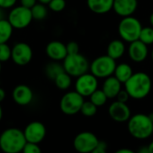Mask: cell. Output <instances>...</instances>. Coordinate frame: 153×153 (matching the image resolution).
Returning a JSON list of instances; mask_svg holds the SVG:
<instances>
[{"label": "cell", "instance_id": "obj_26", "mask_svg": "<svg viewBox=\"0 0 153 153\" xmlns=\"http://www.w3.org/2000/svg\"><path fill=\"white\" fill-rule=\"evenodd\" d=\"M89 97H90V101L97 107L103 106L108 99L107 96L105 94V92L102 89H97Z\"/></svg>", "mask_w": 153, "mask_h": 153}, {"label": "cell", "instance_id": "obj_21", "mask_svg": "<svg viewBox=\"0 0 153 153\" xmlns=\"http://www.w3.org/2000/svg\"><path fill=\"white\" fill-rule=\"evenodd\" d=\"M132 74V68L128 63H120L116 65L114 76L123 84H124L131 78Z\"/></svg>", "mask_w": 153, "mask_h": 153}, {"label": "cell", "instance_id": "obj_48", "mask_svg": "<svg viewBox=\"0 0 153 153\" xmlns=\"http://www.w3.org/2000/svg\"><path fill=\"white\" fill-rule=\"evenodd\" d=\"M152 134H153V131H152Z\"/></svg>", "mask_w": 153, "mask_h": 153}, {"label": "cell", "instance_id": "obj_18", "mask_svg": "<svg viewBox=\"0 0 153 153\" xmlns=\"http://www.w3.org/2000/svg\"><path fill=\"white\" fill-rule=\"evenodd\" d=\"M122 84L123 83L113 75L105 79L102 90L105 92L108 98H115L119 92L122 90Z\"/></svg>", "mask_w": 153, "mask_h": 153}, {"label": "cell", "instance_id": "obj_1", "mask_svg": "<svg viewBox=\"0 0 153 153\" xmlns=\"http://www.w3.org/2000/svg\"><path fill=\"white\" fill-rule=\"evenodd\" d=\"M152 81L150 76L145 72H136L124 83V89L131 98L140 100L145 98L150 92Z\"/></svg>", "mask_w": 153, "mask_h": 153}, {"label": "cell", "instance_id": "obj_37", "mask_svg": "<svg viewBox=\"0 0 153 153\" xmlns=\"http://www.w3.org/2000/svg\"><path fill=\"white\" fill-rule=\"evenodd\" d=\"M114 153H136V152H134L133 150H131V149H130L123 148V149H117Z\"/></svg>", "mask_w": 153, "mask_h": 153}, {"label": "cell", "instance_id": "obj_39", "mask_svg": "<svg viewBox=\"0 0 153 153\" xmlns=\"http://www.w3.org/2000/svg\"><path fill=\"white\" fill-rule=\"evenodd\" d=\"M5 98H6V91L2 88H0V103L4 101Z\"/></svg>", "mask_w": 153, "mask_h": 153}, {"label": "cell", "instance_id": "obj_47", "mask_svg": "<svg viewBox=\"0 0 153 153\" xmlns=\"http://www.w3.org/2000/svg\"><path fill=\"white\" fill-rule=\"evenodd\" d=\"M151 58H152V60H153V50H152V52H151Z\"/></svg>", "mask_w": 153, "mask_h": 153}, {"label": "cell", "instance_id": "obj_4", "mask_svg": "<svg viewBox=\"0 0 153 153\" xmlns=\"http://www.w3.org/2000/svg\"><path fill=\"white\" fill-rule=\"evenodd\" d=\"M142 29L140 22L131 16L123 17L118 25V33L121 39L126 42H132L139 40Z\"/></svg>", "mask_w": 153, "mask_h": 153}, {"label": "cell", "instance_id": "obj_31", "mask_svg": "<svg viewBox=\"0 0 153 153\" xmlns=\"http://www.w3.org/2000/svg\"><path fill=\"white\" fill-rule=\"evenodd\" d=\"M22 153H42V150L37 143L27 142L25 144Z\"/></svg>", "mask_w": 153, "mask_h": 153}, {"label": "cell", "instance_id": "obj_42", "mask_svg": "<svg viewBox=\"0 0 153 153\" xmlns=\"http://www.w3.org/2000/svg\"><path fill=\"white\" fill-rule=\"evenodd\" d=\"M38 1L40 2V3H42V4H44V5H48L51 0H38Z\"/></svg>", "mask_w": 153, "mask_h": 153}, {"label": "cell", "instance_id": "obj_20", "mask_svg": "<svg viewBox=\"0 0 153 153\" xmlns=\"http://www.w3.org/2000/svg\"><path fill=\"white\" fill-rule=\"evenodd\" d=\"M125 52V45L123 40H113L108 43L106 54L114 59H121Z\"/></svg>", "mask_w": 153, "mask_h": 153}, {"label": "cell", "instance_id": "obj_40", "mask_svg": "<svg viewBox=\"0 0 153 153\" xmlns=\"http://www.w3.org/2000/svg\"><path fill=\"white\" fill-rule=\"evenodd\" d=\"M149 21V24H150V25H151V26L153 27V12H152V13L150 14Z\"/></svg>", "mask_w": 153, "mask_h": 153}, {"label": "cell", "instance_id": "obj_13", "mask_svg": "<svg viewBox=\"0 0 153 153\" xmlns=\"http://www.w3.org/2000/svg\"><path fill=\"white\" fill-rule=\"evenodd\" d=\"M108 113L110 117L117 123L128 122L131 118V109L129 106L126 105V103H123L117 100L110 105Z\"/></svg>", "mask_w": 153, "mask_h": 153}, {"label": "cell", "instance_id": "obj_16", "mask_svg": "<svg viewBox=\"0 0 153 153\" xmlns=\"http://www.w3.org/2000/svg\"><path fill=\"white\" fill-rule=\"evenodd\" d=\"M47 56L54 61H63L68 56L67 46L59 41L50 42L45 49Z\"/></svg>", "mask_w": 153, "mask_h": 153}, {"label": "cell", "instance_id": "obj_46", "mask_svg": "<svg viewBox=\"0 0 153 153\" xmlns=\"http://www.w3.org/2000/svg\"><path fill=\"white\" fill-rule=\"evenodd\" d=\"M1 61H0V72H1V68H2V66H1Z\"/></svg>", "mask_w": 153, "mask_h": 153}, {"label": "cell", "instance_id": "obj_25", "mask_svg": "<svg viewBox=\"0 0 153 153\" xmlns=\"http://www.w3.org/2000/svg\"><path fill=\"white\" fill-rule=\"evenodd\" d=\"M31 11L34 20H43L48 15V9L42 3H37L33 7L31 8Z\"/></svg>", "mask_w": 153, "mask_h": 153}, {"label": "cell", "instance_id": "obj_15", "mask_svg": "<svg viewBox=\"0 0 153 153\" xmlns=\"http://www.w3.org/2000/svg\"><path fill=\"white\" fill-rule=\"evenodd\" d=\"M148 54V45H146L140 40L131 42L128 47V55L130 59L134 62L140 63L144 61L147 59Z\"/></svg>", "mask_w": 153, "mask_h": 153}, {"label": "cell", "instance_id": "obj_12", "mask_svg": "<svg viewBox=\"0 0 153 153\" xmlns=\"http://www.w3.org/2000/svg\"><path fill=\"white\" fill-rule=\"evenodd\" d=\"M24 133L27 142L39 144L46 136V127L42 123L33 121L26 125L24 130Z\"/></svg>", "mask_w": 153, "mask_h": 153}, {"label": "cell", "instance_id": "obj_29", "mask_svg": "<svg viewBox=\"0 0 153 153\" xmlns=\"http://www.w3.org/2000/svg\"><path fill=\"white\" fill-rule=\"evenodd\" d=\"M12 58V49L7 43L0 44V61L6 62Z\"/></svg>", "mask_w": 153, "mask_h": 153}, {"label": "cell", "instance_id": "obj_23", "mask_svg": "<svg viewBox=\"0 0 153 153\" xmlns=\"http://www.w3.org/2000/svg\"><path fill=\"white\" fill-rule=\"evenodd\" d=\"M64 71H65V69H64L63 64H60L59 61L53 60L52 62L48 63L45 67L46 76L50 79H52V80H54L59 74H61Z\"/></svg>", "mask_w": 153, "mask_h": 153}, {"label": "cell", "instance_id": "obj_32", "mask_svg": "<svg viewBox=\"0 0 153 153\" xmlns=\"http://www.w3.org/2000/svg\"><path fill=\"white\" fill-rule=\"evenodd\" d=\"M67 46V51L68 54H76L79 53V45L78 42H76L74 41H71L66 44Z\"/></svg>", "mask_w": 153, "mask_h": 153}, {"label": "cell", "instance_id": "obj_17", "mask_svg": "<svg viewBox=\"0 0 153 153\" xmlns=\"http://www.w3.org/2000/svg\"><path fill=\"white\" fill-rule=\"evenodd\" d=\"M138 7V0H114L113 10L121 17L132 16Z\"/></svg>", "mask_w": 153, "mask_h": 153}, {"label": "cell", "instance_id": "obj_22", "mask_svg": "<svg viewBox=\"0 0 153 153\" xmlns=\"http://www.w3.org/2000/svg\"><path fill=\"white\" fill-rule=\"evenodd\" d=\"M14 27L7 19L0 20V44L7 43L13 34Z\"/></svg>", "mask_w": 153, "mask_h": 153}, {"label": "cell", "instance_id": "obj_3", "mask_svg": "<svg viewBox=\"0 0 153 153\" xmlns=\"http://www.w3.org/2000/svg\"><path fill=\"white\" fill-rule=\"evenodd\" d=\"M129 133L135 139L145 140L151 136L153 131V122L148 114H136L128 121L127 124Z\"/></svg>", "mask_w": 153, "mask_h": 153}, {"label": "cell", "instance_id": "obj_6", "mask_svg": "<svg viewBox=\"0 0 153 153\" xmlns=\"http://www.w3.org/2000/svg\"><path fill=\"white\" fill-rule=\"evenodd\" d=\"M116 68V60L110 56L102 55L90 63V72L97 79H106L113 76Z\"/></svg>", "mask_w": 153, "mask_h": 153}, {"label": "cell", "instance_id": "obj_28", "mask_svg": "<svg viewBox=\"0 0 153 153\" xmlns=\"http://www.w3.org/2000/svg\"><path fill=\"white\" fill-rule=\"evenodd\" d=\"M81 114L84 116L87 117H92L94 116L97 112V106L96 105H94L91 101H88V102H84L81 110H80Z\"/></svg>", "mask_w": 153, "mask_h": 153}, {"label": "cell", "instance_id": "obj_44", "mask_svg": "<svg viewBox=\"0 0 153 153\" xmlns=\"http://www.w3.org/2000/svg\"><path fill=\"white\" fill-rule=\"evenodd\" d=\"M2 117H3V109H2L1 105H0V121L2 120Z\"/></svg>", "mask_w": 153, "mask_h": 153}, {"label": "cell", "instance_id": "obj_33", "mask_svg": "<svg viewBox=\"0 0 153 153\" xmlns=\"http://www.w3.org/2000/svg\"><path fill=\"white\" fill-rule=\"evenodd\" d=\"M107 143L104 140H99L97 146L90 152V153H107Z\"/></svg>", "mask_w": 153, "mask_h": 153}, {"label": "cell", "instance_id": "obj_19", "mask_svg": "<svg viewBox=\"0 0 153 153\" xmlns=\"http://www.w3.org/2000/svg\"><path fill=\"white\" fill-rule=\"evenodd\" d=\"M114 0H87L90 11L97 15H104L113 10Z\"/></svg>", "mask_w": 153, "mask_h": 153}, {"label": "cell", "instance_id": "obj_41", "mask_svg": "<svg viewBox=\"0 0 153 153\" xmlns=\"http://www.w3.org/2000/svg\"><path fill=\"white\" fill-rule=\"evenodd\" d=\"M148 148H149V152H150V153H153V141H151V142L149 144Z\"/></svg>", "mask_w": 153, "mask_h": 153}, {"label": "cell", "instance_id": "obj_2", "mask_svg": "<svg viewBox=\"0 0 153 153\" xmlns=\"http://www.w3.org/2000/svg\"><path fill=\"white\" fill-rule=\"evenodd\" d=\"M27 143L24 131L8 128L0 134V149L4 153H20Z\"/></svg>", "mask_w": 153, "mask_h": 153}, {"label": "cell", "instance_id": "obj_7", "mask_svg": "<svg viewBox=\"0 0 153 153\" xmlns=\"http://www.w3.org/2000/svg\"><path fill=\"white\" fill-rule=\"evenodd\" d=\"M84 97L76 90L66 93L60 99L59 107L61 112L67 115H74L80 112L84 104Z\"/></svg>", "mask_w": 153, "mask_h": 153}, {"label": "cell", "instance_id": "obj_5", "mask_svg": "<svg viewBox=\"0 0 153 153\" xmlns=\"http://www.w3.org/2000/svg\"><path fill=\"white\" fill-rule=\"evenodd\" d=\"M63 67L68 74L74 78H78L89 70L90 64L84 55L76 53L68 54L63 60Z\"/></svg>", "mask_w": 153, "mask_h": 153}, {"label": "cell", "instance_id": "obj_34", "mask_svg": "<svg viewBox=\"0 0 153 153\" xmlns=\"http://www.w3.org/2000/svg\"><path fill=\"white\" fill-rule=\"evenodd\" d=\"M17 0H0V8L9 9L13 8Z\"/></svg>", "mask_w": 153, "mask_h": 153}, {"label": "cell", "instance_id": "obj_30", "mask_svg": "<svg viewBox=\"0 0 153 153\" xmlns=\"http://www.w3.org/2000/svg\"><path fill=\"white\" fill-rule=\"evenodd\" d=\"M48 7H49L50 10L59 13L65 9L66 1L65 0H51V1L48 4Z\"/></svg>", "mask_w": 153, "mask_h": 153}, {"label": "cell", "instance_id": "obj_45", "mask_svg": "<svg viewBox=\"0 0 153 153\" xmlns=\"http://www.w3.org/2000/svg\"><path fill=\"white\" fill-rule=\"evenodd\" d=\"M148 115H149V119L153 122V112H152V113H150V114H148Z\"/></svg>", "mask_w": 153, "mask_h": 153}, {"label": "cell", "instance_id": "obj_9", "mask_svg": "<svg viewBox=\"0 0 153 153\" xmlns=\"http://www.w3.org/2000/svg\"><path fill=\"white\" fill-rule=\"evenodd\" d=\"M75 89L82 97H90L97 89H98V80L91 72L85 73L76 78L75 82Z\"/></svg>", "mask_w": 153, "mask_h": 153}, {"label": "cell", "instance_id": "obj_24", "mask_svg": "<svg viewBox=\"0 0 153 153\" xmlns=\"http://www.w3.org/2000/svg\"><path fill=\"white\" fill-rule=\"evenodd\" d=\"M71 78L72 76L69 74H68L66 71H64L61 74H59L54 79L55 86L60 90H67L70 88V86L72 84Z\"/></svg>", "mask_w": 153, "mask_h": 153}, {"label": "cell", "instance_id": "obj_43", "mask_svg": "<svg viewBox=\"0 0 153 153\" xmlns=\"http://www.w3.org/2000/svg\"><path fill=\"white\" fill-rule=\"evenodd\" d=\"M5 19L4 18V13H3V8H0V20Z\"/></svg>", "mask_w": 153, "mask_h": 153}, {"label": "cell", "instance_id": "obj_35", "mask_svg": "<svg viewBox=\"0 0 153 153\" xmlns=\"http://www.w3.org/2000/svg\"><path fill=\"white\" fill-rule=\"evenodd\" d=\"M130 98V95L128 94V92L123 89V90H121L119 92V94L117 95L116 97V99L117 101H120V102H123V103H126Z\"/></svg>", "mask_w": 153, "mask_h": 153}, {"label": "cell", "instance_id": "obj_36", "mask_svg": "<svg viewBox=\"0 0 153 153\" xmlns=\"http://www.w3.org/2000/svg\"><path fill=\"white\" fill-rule=\"evenodd\" d=\"M37 1L38 0H20L21 6L27 7V8H30V9L37 4Z\"/></svg>", "mask_w": 153, "mask_h": 153}, {"label": "cell", "instance_id": "obj_38", "mask_svg": "<svg viewBox=\"0 0 153 153\" xmlns=\"http://www.w3.org/2000/svg\"><path fill=\"white\" fill-rule=\"evenodd\" d=\"M136 153H150L148 146H142L139 149V150Z\"/></svg>", "mask_w": 153, "mask_h": 153}, {"label": "cell", "instance_id": "obj_11", "mask_svg": "<svg viewBox=\"0 0 153 153\" xmlns=\"http://www.w3.org/2000/svg\"><path fill=\"white\" fill-rule=\"evenodd\" d=\"M33 50L26 42H17L12 48V59L18 66H25L33 59Z\"/></svg>", "mask_w": 153, "mask_h": 153}, {"label": "cell", "instance_id": "obj_8", "mask_svg": "<svg viewBox=\"0 0 153 153\" xmlns=\"http://www.w3.org/2000/svg\"><path fill=\"white\" fill-rule=\"evenodd\" d=\"M33 17L30 8L23 6L16 7L11 9L8 14L7 20L14 29H25L30 25Z\"/></svg>", "mask_w": 153, "mask_h": 153}, {"label": "cell", "instance_id": "obj_14", "mask_svg": "<svg viewBox=\"0 0 153 153\" xmlns=\"http://www.w3.org/2000/svg\"><path fill=\"white\" fill-rule=\"evenodd\" d=\"M12 97L16 104L25 106L32 103L33 99V92L32 88L27 85L21 84L14 88Z\"/></svg>", "mask_w": 153, "mask_h": 153}, {"label": "cell", "instance_id": "obj_27", "mask_svg": "<svg viewBox=\"0 0 153 153\" xmlns=\"http://www.w3.org/2000/svg\"><path fill=\"white\" fill-rule=\"evenodd\" d=\"M139 40L148 46L153 44V27L152 26L142 27Z\"/></svg>", "mask_w": 153, "mask_h": 153}, {"label": "cell", "instance_id": "obj_10", "mask_svg": "<svg viewBox=\"0 0 153 153\" xmlns=\"http://www.w3.org/2000/svg\"><path fill=\"white\" fill-rule=\"evenodd\" d=\"M98 143V138L91 131L79 132L73 140L74 149L79 153H90Z\"/></svg>", "mask_w": 153, "mask_h": 153}]
</instances>
